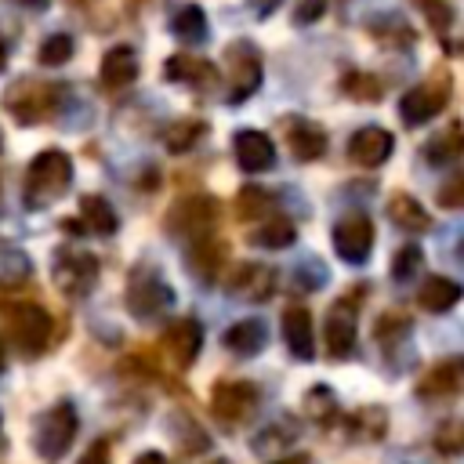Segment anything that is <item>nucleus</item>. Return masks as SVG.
Listing matches in <instances>:
<instances>
[{"label":"nucleus","instance_id":"1","mask_svg":"<svg viewBox=\"0 0 464 464\" xmlns=\"http://www.w3.org/2000/svg\"><path fill=\"white\" fill-rule=\"evenodd\" d=\"M72 185V160L62 149H44L40 156H33L29 170H25V207L40 210L47 203H54L58 196H65Z\"/></svg>","mask_w":464,"mask_h":464},{"label":"nucleus","instance_id":"2","mask_svg":"<svg viewBox=\"0 0 464 464\" xmlns=\"http://www.w3.org/2000/svg\"><path fill=\"white\" fill-rule=\"evenodd\" d=\"M76 431H80L76 406L65 402V399L54 402L51 410H44V413L36 417V428H33V450H36V457H40L44 464H58V460L69 453Z\"/></svg>","mask_w":464,"mask_h":464},{"label":"nucleus","instance_id":"3","mask_svg":"<svg viewBox=\"0 0 464 464\" xmlns=\"http://www.w3.org/2000/svg\"><path fill=\"white\" fill-rule=\"evenodd\" d=\"M123 301H127V312L145 323V319H160V315H167L174 308V290L163 283L160 272L138 268L130 276V283H127V297Z\"/></svg>","mask_w":464,"mask_h":464},{"label":"nucleus","instance_id":"4","mask_svg":"<svg viewBox=\"0 0 464 464\" xmlns=\"http://www.w3.org/2000/svg\"><path fill=\"white\" fill-rule=\"evenodd\" d=\"M7 326H11V341L22 355H40L51 341V315L47 308L33 304V301H18L7 308Z\"/></svg>","mask_w":464,"mask_h":464},{"label":"nucleus","instance_id":"5","mask_svg":"<svg viewBox=\"0 0 464 464\" xmlns=\"http://www.w3.org/2000/svg\"><path fill=\"white\" fill-rule=\"evenodd\" d=\"M257 406H261V388L254 381H218L210 392V413L225 428L250 420Z\"/></svg>","mask_w":464,"mask_h":464},{"label":"nucleus","instance_id":"6","mask_svg":"<svg viewBox=\"0 0 464 464\" xmlns=\"http://www.w3.org/2000/svg\"><path fill=\"white\" fill-rule=\"evenodd\" d=\"M214 218H218V203L210 196H192V199H181L170 207L167 214V232L178 236V239H207L210 228H214Z\"/></svg>","mask_w":464,"mask_h":464},{"label":"nucleus","instance_id":"7","mask_svg":"<svg viewBox=\"0 0 464 464\" xmlns=\"http://www.w3.org/2000/svg\"><path fill=\"white\" fill-rule=\"evenodd\" d=\"M51 276H54V286L62 294L83 297L98 283V257L94 254H83V250H58Z\"/></svg>","mask_w":464,"mask_h":464},{"label":"nucleus","instance_id":"8","mask_svg":"<svg viewBox=\"0 0 464 464\" xmlns=\"http://www.w3.org/2000/svg\"><path fill=\"white\" fill-rule=\"evenodd\" d=\"M225 58H228V69H232V91L225 94V102L239 105L261 87V54L250 40H236V44H228Z\"/></svg>","mask_w":464,"mask_h":464},{"label":"nucleus","instance_id":"9","mask_svg":"<svg viewBox=\"0 0 464 464\" xmlns=\"http://www.w3.org/2000/svg\"><path fill=\"white\" fill-rule=\"evenodd\" d=\"M58 83H33V80H22L14 91H7V109L22 120V123H36V120H44L51 109H54V102H58Z\"/></svg>","mask_w":464,"mask_h":464},{"label":"nucleus","instance_id":"10","mask_svg":"<svg viewBox=\"0 0 464 464\" xmlns=\"http://www.w3.org/2000/svg\"><path fill=\"white\" fill-rule=\"evenodd\" d=\"M334 250L348 265H362L373 250V225L366 214H348L334 225Z\"/></svg>","mask_w":464,"mask_h":464},{"label":"nucleus","instance_id":"11","mask_svg":"<svg viewBox=\"0 0 464 464\" xmlns=\"http://www.w3.org/2000/svg\"><path fill=\"white\" fill-rule=\"evenodd\" d=\"M446 98H450V87H446V83H435V80L417 83V87H410V91L399 98V120H402L406 127H420V123H428L435 112H442Z\"/></svg>","mask_w":464,"mask_h":464},{"label":"nucleus","instance_id":"12","mask_svg":"<svg viewBox=\"0 0 464 464\" xmlns=\"http://www.w3.org/2000/svg\"><path fill=\"white\" fill-rule=\"evenodd\" d=\"M323 344L330 352V359H348L355 348V304H348V297L334 301L326 319H323Z\"/></svg>","mask_w":464,"mask_h":464},{"label":"nucleus","instance_id":"13","mask_svg":"<svg viewBox=\"0 0 464 464\" xmlns=\"http://www.w3.org/2000/svg\"><path fill=\"white\" fill-rule=\"evenodd\" d=\"M457 392H464V355L439 359V362L417 381V395H420L424 402H431V399H453Z\"/></svg>","mask_w":464,"mask_h":464},{"label":"nucleus","instance_id":"14","mask_svg":"<svg viewBox=\"0 0 464 464\" xmlns=\"http://www.w3.org/2000/svg\"><path fill=\"white\" fill-rule=\"evenodd\" d=\"M276 290V272L261 261H239L228 276V294L239 301H265Z\"/></svg>","mask_w":464,"mask_h":464},{"label":"nucleus","instance_id":"15","mask_svg":"<svg viewBox=\"0 0 464 464\" xmlns=\"http://www.w3.org/2000/svg\"><path fill=\"white\" fill-rule=\"evenodd\" d=\"M392 145H395V138H392L384 127L366 123V127H359V130L348 138V156H352V163L373 170V167H381V163L392 156Z\"/></svg>","mask_w":464,"mask_h":464},{"label":"nucleus","instance_id":"16","mask_svg":"<svg viewBox=\"0 0 464 464\" xmlns=\"http://www.w3.org/2000/svg\"><path fill=\"white\" fill-rule=\"evenodd\" d=\"M232 156H236V163H239V170H246V174H261V170H268L272 163H276V145H272V138L265 134V130H236V138H232Z\"/></svg>","mask_w":464,"mask_h":464},{"label":"nucleus","instance_id":"17","mask_svg":"<svg viewBox=\"0 0 464 464\" xmlns=\"http://www.w3.org/2000/svg\"><path fill=\"white\" fill-rule=\"evenodd\" d=\"M163 344H167L174 366H192L196 355H199V348H203V326H199L192 315L174 319V323L167 326V334H163Z\"/></svg>","mask_w":464,"mask_h":464},{"label":"nucleus","instance_id":"18","mask_svg":"<svg viewBox=\"0 0 464 464\" xmlns=\"http://www.w3.org/2000/svg\"><path fill=\"white\" fill-rule=\"evenodd\" d=\"M283 341H286L290 355H297L301 362L315 359V326H312L308 308L290 304V308L283 312Z\"/></svg>","mask_w":464,"mask_h":464},{"label":"nucleus","instance_id":"19","mask_svg":"<svg viewBox=\"0 0 464 464\" xmlns=\"http://www.w3.org/2000/svg\"><path fill=\"white\" fill-rule=\"evenodd\" d=\"M225 257H228L225 243H214L210 236H207V239H196V243L185 250V265H188V272H192L199 283H214L218 272L225 268Z\"/></svg>","mask_w":464,"mask_h":464},{"label":"nucleus","instance_id":"20","mask_svg":"<svg viewBox=\"0 0 464 464\" xmlns=\"http://www.w3.org/2000/svg\"><path fill=\"white\" fill-rule=\"evenodd\" d=\"M98 76H102V83H105L109 91H120V87L134 83V76H138V54H134V47H127V44L109 47L105 58H102Z\"/></svg>","mask_w":464,"mask_h":464},{"label":"nucleus","instance_id":"21","mask_svg":"<svg viewBox=\"0 0 464 464\" xmlns=\"http://www.w3.org/2000/svg\"><path fill=\"white\" fill-rule=\"evenodd\" d=\"M286 141H290V152H294L301 163L319 160V156L326 152V134H323V127L312 123V120H301V116L286 123Z\"/></svg>","mask_w":464,"mask_h":464},{"label":"nucleus","instance_id":"22","mask_svg":"<svg viewBox=\"0 0 464 464\" xmlns=\"http://www.w3.org/2000/svg\"><path fill=\"white\" fill-rule=\"evenodd\" d=\"M225 348L232 352V355H243V359H250V355H257L265 344H268V330H265V319H239V323H232L228 330H225Z\"/></svg>","mask_w":464,"mask_h":464},{"label":"nucleus","instance_id":"23","mask_svg":"<svg viewBox=\"0 0 464 464\" xmlns=\"http://www.w3.org/2000/svg\"><path fill=\"white\" fill-rule=\"evenodd\" d=\"M460 297H464V286L457 279H446V276H431L417 290V301L424 312H450Z\"/></svg>","mask_w":464,"mask_h":464},{"label":"nucleus","instance_id":"24","mask_svg":"<svg viewBox=\"0 0 464 464\" xmlns=\"http://www.w3.org/2000/svg\"><path fill=\"white\" fill-rule=\"evenodd\" d=\"M388 218H392L399 228H406V232H428V228H431V214H428L413 196H406V192H395V196L388 199Z\"/></svg>","mask_w":464,"mask_h":464},{"label":"nucleus","instance_id":"25","mask_svg":"<svg viewBox=\"0 0 464 464\" xmlns=\"http://www.w3.org/2000/svg\"><path fill=\"white\" fill-rule=\"evenodd\" d=\"M80 221H83V228L94 232V236H112V232L120 228L116 210H112L109 199H102V196H83V199H80Z\"/></svg>","mask_w":464,"mask_h":464},{"label":"nucleus","instance_id":"26","mask_svg":"<svg viewBox=\"0 0 464 464\" xmlns=\"http://www.w3.org/2000/svg\"><path fill=\"white\" fill-rule=\"evenodd\" d=\"M294 239H297V228H294L290 218H265L250 232V243L265 246V250H286V246H294Z\"/></svg>","mask_w":464,"mask_h":464},{"label":"nucleus","instance_id":"27","mask_svg":"<svg viewBox=\"0 0 464 464\" xmlns=\"http://www.w3.org/2000/svg\"><path fill=\"white\" fill-rule=\"evenodd\" d=\"M163 72H167V80H174V83H207V80L218 76L210 62L192 58V54H174V58H167Z\"/></svg>","mask_w":464,"mask_h":464},{"label":"nucleus","instance_id":"28","mask_svg":"<svg viewBox=\"0 0 464 464\" xmlns=\"http://www.w3.org/2000/svg\"><path fill=\"white\" fill-rule=\"evenodd\" d=\"M170 33L181 44H203L207 40V14H203V7H196V4L178 7L174 18H170Z\"/></svg>","mask_w":464,"mask_h":464},{"label":"nucleus","instance_id":"29","mask_svg":"<svg viewBox=\"0 0 464 464\" xmlns=\"http://www.w3.org/2000/svg\"><path fill=\"white\" fill-rule=\"evenodd\" d=\"M384 428H388V413H384V406H362V410H355V413L348 417V431H352L355 439H366V442L381 439Z\"/></svg>","mask_w":464,"mask_h":464},{"label":"nucleus","instance_id":"30","mask_svg":"<svg viewBox=\"0 0 464 464\" xmlns=\"http://www.w3.org/2000/svg\"><path fill=\"white\" fill-rule=\"evenodd\" d=\"M170 435L178 439V446H181L185 453H207V450H210L207 431H203V428H199L192 417H185V413L170 417Z\"/></svg>","mask_w":464,"mask_h":464},{"label":"nucleus","instance_id":"31","mask_svg":"<svg viewBox=\"0 0 464 464\" xmlns=\"http://www.w3.org/2000/svg\"><path fill=\"white\" fill-rule=\"evenodd\" d=\"M297 435H301V428L294 424V417H279V420H272L261 435H254L250 446H254L257 453H261V450H283V446H290Z\"/></svg>","mask_w":464,"mask_h":464},{"label":"nucleus","instance_id":"32","mask_svg":"<svg viewBox=\"0 0 464 464\" xmlns=\"http://www.w3.org/2000/svg\"><path fill=\"white\" fill-rule=\"evenodd\" d=\"M203 134H207V123H203V120H174V123L167 127V134H163V145H167L170 152H185V149H192Z\"/></svg>","mask_w":464,"mask_h":464},{"label":"nucleus","instance_id":"33","mask_svg":"<svg viewBox=\"0 0 464 464\" xmlns=\"http://www.w3.org/2000/svg\"><path fill=\"white\" fill-rule=\"evenodd\" d=\"M431 446H435L442 457H460V453H464V417H446V420L435 428Z\"/></svg>","mask_w":464,"mask_h":464},{"label":"nucleus","instance_id":"34","mask_svg":"<svg viewBox=\"0 0 464 464\" xmlns=\"http://www.w3.org/2000/svg\"><path fill=\"white\" fill-rule=\"evenodd\" d=\"M304 413H308L312 420H319V424H330V420L337 417V399H334V392H330L326 384H312L308 395H304Z\"/></svg>","mask_w":464,"mask_h":464},{"label":"nucleus","instance_id":"35","mask_svg":"<svg viewBox=\"0 0 464 464\" xmlns=\"http://www.w3.org/2000/svg\"><path fill=\"white\" fill-rule=\"evenodd\" d=\"M25 279H29V257L18 254V250H4L0 254V286L4 290H14Z\"/></svg>","mask_w":464,"mask_h":464},{"label":"nucleus","instance_id":"36","mask_svg":"<svg viewBox=\"0 0 464 464\" xmlns=\"http://www.w3.org/2000/svg\"><path fill=\"white\" fill-rule=\"evenodd\" d=\"M420 261H424V254H420V246H417V243L399 246V250H395V257H392V279H395V283L413 279V276H417V268H420Z\"/></svg>","mask_w":464,"mask_h":464},{"label":"nucleus","instance_id":"37","mask_svg":"<svg viewBox=\"0 0 464 464\" xmlns=\"http://www.w3.org/2000/svg\"><path fill=\"white\" fill-rule=\"evenodd\" d=\"M265 210H272V196H268L265 188L246 185V188L236 196V214H239V218H257V214H265Z\"/></svg>","mask_w":464,"mask_h":464},{"label":"nucleus","instance_id":"38","mask_svg":"<svg viewBox=\"0 0 464 464\" xmlns=\"http://www.w3.org/2000/svg\"><path fill=\"white\" fill-rule=\"evenodd\" d=\"M410 334V319L406 315H399V312H388V315H381L377 319V326H373V341H381L384 348H392L399 337H406Z\"/></svg>","mask_w":464,"mask_h":464},{"label":"nucleus","instance_id":"39","mask_svg":"<svg viewBox=\"0 0 464 464\" xmlns=\"http://www.w3.org/2000/svg\"><path fill=\"white\" fill-rule=\"evenodd\" d=\"M344 94L355 98V102H377L381 98V83L370 72H348L344 76Z\"/></svg>","mask_w":464,"mask_h":464},{"label":"nucleus","instance_id":"40","mask_svg":"<svg viewBox=\"0 0 464 464\" xmlns=\"http://www.w3.org/2000/svg\"><path fill=\"white\" fill-rule=\"evenodd\" d=\"M326 279H330V272H326V265L315 261V257H301L297 268H294V283H297L301 290H319Z\"/></svg>","mask_w":464,"mask_h":464},{"label":"nucleus","instance_id":"41","mask_svg":"<svg viewBox=\"0 0 464 464\" xmlns=\"http://www.w3.org/2000/svg\"><path fill=\"white\" fill-rule=\"evenodd\" d=\"M69 58H72V36L69 33H54L40 44V62L44 65H62Z\"/></svg>","mask_w":464,"mask_h":464},{"label":"nucleus","instance_id":"42","mask_svg":"<svg viewBox=\"0 0 464 464\" xmlns=\"http://www.w3.org/2000/svg\"><path fill=\"white\" fill-rule=\"evenodd\" d=\"M420 4V11L428 14V22L435 25V29H450L453 25V7H450V0H417Z\"/></svg>","mask_w":464,"mask_h":464},{"label":"nucleus","instance_id":"43","mask_svg":"<svg viewBox=\"0 0 464 464\" xmlns=\"http://www.w3.org/2000/svg\"><path fill=\"white\" fill-rule=\"evenodd\" d=\"M439 207H450V210L464 207V174H453V178L439 188Z\"/></svg>","mask_w":464,"mask_h":464},{"label":"nucleus","instance_id":"44","mask_svg":"<svg viewBox=\"0 0 464 464\" xmlns=\"http://www.w3.org/2000/svg\"><path fill=\"white\" fill-rule=\"evenodd\" d=\"M323 11H326V0H297L294 4V22L297 25H312V22L323 18Z\"/></svg>","mask_w":464,"mask_h":464},{"label":"nucleus","instance_id":"45","mask_svg":"<svg viewBox=\"0 0 464 464\" xmlns=\"http://www.w3.org/2000/svg\"><path fill=\"white\" fill-rule=\"evenodd\" d=\"M76 464H109V439H98L87 446V453Z\"/></svg>","mask_w":464,"mask_h":464},{"label":"nucleus","instance_id":"46","mask_svg":"<svg viewBox=\"0 0 464 464\" xmlns=\"http://www.w3.org/2000/svg\"><path fill=\"white\" fill-rule=\"evenodd\" d=\"M279 4H283V0H250V7H254V14H257V18H268Z\"/></svg>","mask_w":464,"mask_h":464},{"label":"nucleus","instance_id":"47","mask_svg":"<svg viewBox=\"0 0 464 464\" xmlns=\"http://www.w3.org/2000/svg\"><path fill=\"white\" fill-rule=\"evenodd\" d=\"M134 464H167V457H163V453H156V450H145L141 457H134Z\"/></svg>","mask_w":464,"mask_h":464},{"label":"nucleus","instance_id":"48","mask_svg":"<svg viewBox=\"0 0 464 464\" xmlns=\"http://www.w3.org/2000/svg\"><path fill=\"white\" fill-rule=\"evenodd\" d=\"M272 464H312V457H304V453H290V457H283V460H272Z\"/></svg>","mask_w":464,"mask_h":464},{"label":"nucleus","instance_id":"49","mask_svg":"<svg viewBox=\"0 0 464 464\" xmlns=\"http://www.w3.org/2000/svg\"><path fill=\"white\" fill-rule=\"evenodd\" d=\"M4 65H7V47H4V40H0V72H4Z\"/></svg>","mask_w":464,"mask_h":464},{"label":"nucleus","instance_id":"50","mask_svg":"<svg viewBox=\"0 0 464 464\" xmlns=\"http://www.w3.org/2000/svg\"><path fill=\"white\" fill-rule=\"evenodd\" d=\"M25 7H47V0H22Z\"/></svg>","mask_w":464,"mask_h":464},{"label":"nucleus","instance_id":"51","mask_svg":"<svg viewBox=\"0 0 464 464\" xmlns=\"http://www.w3.org/2000/svg\"><path fill=\"white\" fill-rule=\"evenodd\" d=\"M4 366H7V352H4V341H0V373H4Z\"/></svg>","mask_w":464,"mask_h":464},{"label":"nucleus","instance_id":"52","mask_svg":"<svg viewBox=\"0 0 464 464\" xmlns=\"http://www.w3.org/2000/svg\"><path fill=\"white\" fill-rule=\"evenodd\" d=\"M0 450H4V417H0Z\"/></svg>","mask_w":464,"mask_h":464}]
</instances>
